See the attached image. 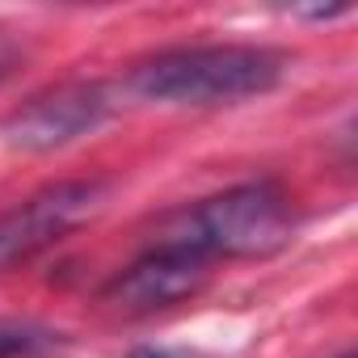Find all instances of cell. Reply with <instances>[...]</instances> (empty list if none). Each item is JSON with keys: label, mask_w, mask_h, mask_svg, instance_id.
Here are the masks:
<instances>
[{"label": "cell", "mask_w": 358, "mask_h": 358, "mask_svg": "<svg viewBox=\"0 0 358 358\" xmlns=\"http://www.w3.org/2000/svg\"><path fill=\"white\" fill-rule=\"evenodd\" d=\"M291 241H295V211L278 182H245L194 207L169 211L152 232V245L182 249L203 262L274 257Z\"/></svg>", "instance_id": "6da1fadb"}, {"label": "cell", "mask_w": 358, "mask_h": 358, "mask_svg": "<svg viewBox=\"0 0 358 358\" xmlns=\"http://www.w3.org/2000/svg\"><path fill=\"white\" fill-rule=\"evenodd\" d=\"M287 72V59L270 47L215 43V47H173L139 59L127 89L139 101L160 106H232L270 93Z\"/></svg>", "instance_id": "7a4b0ae2"}, {"label": "cell", "mask_w": 358, "mask_h": 358, "mask_svg": "<svg viewBox=\"0 0 358 358\" xmlns=\"http://www.w3.org/2000/svg\"><path fill=\"white\" fill-rule=\"evenodd\" d=\"M110 199V186L101 177H68V182H51L13 211L0 215V274H9L38 253L55 249L68 241L76 228L101 215Z\"/></svg>", "instance_id": "3957f363"}, {"label": "cell", "mask_w": 358, "mask_h": 358, "mask_svg": "<svg viewBox=\"0 0 358 358\" xmlns=\"http://www.w3.org/2000/svg\"><path fill=\"white\" fill-rule=\"evenodd\" d=\"M106 114H110L106 85L68 80V85L43 89L30 101H22L5 118L0 135H5V143L13 152H55V148H68L80 135L97 131L106 122Z\"/></svg>", "instance_id": "277c9868"}, {"label": "cell", "mask_w": 358, "mask_h": 358, "mask_svg": "<svg viewBox=\"0 0 358 358\" xmlns=\"http://www.w3.org/2000/svg\"><path fill=\"white\" fill-rule=\"evenodd\" d=\"M207 278H211V262L182 253V249L148 245L127 270H118L106 282L101 303H110L122 316H152V312H164L173 303L199 295Z\"/></svg>", "instance_id": "5b68a950"}, {"label": "cell", "mask_w": 358, "mask_h": 358, "mask_svg": "<svg viewBox=\"0 0 358 358\" xmlns=\"http://www.w3.org/2000/svg\"><path fill=\"white\" fill-rule=\"evenodd\" d=\"M22 59H26V47H22L9 30H0V85H5V80L22 68Z\"/></svg>", "instance_id": "8992f818"}, {"label": "cell", "mask_w": 358, "mask_h": 358, "mask_svg": "<svg viewBox=\"0 0 358 358\" xmlns=\"http://www.w3.org/2000/svg\"><path fill=\"white\" fill-rule=\"evenodd\" d=\"M34 350V337L22 329H0V358H22Z\"/></svg>", "instance_id": "52a82bcc"}, {"label": "cell", "mask_w": 358, "mask_h": 358, "mask_svg": "<svg viewBox=\"0 0 358 358\" xmlns=\"http://www.w3.org/2000/svg\"><path fill=\"white\" fill-rule=\"evenodd\" d=\"M131 358H199V354H182V350H160V345H139V350H131Z\"/></svg>", "instance_id": "ba28073f"}, {"label": "cell", "mask_w": 358, "mask_h": 358, "mask_svg": "<svg viewBox=\"0 0 358 358\" xmlns=\"http://www.w3.org/2000/svg\"><path fill=\"white\" fill-rule=\"evenodd\" d=\"M337 358H354V350H341V354H337Z\"/></svg>", "instance_id": "9c48e42d"}]
</instances>
